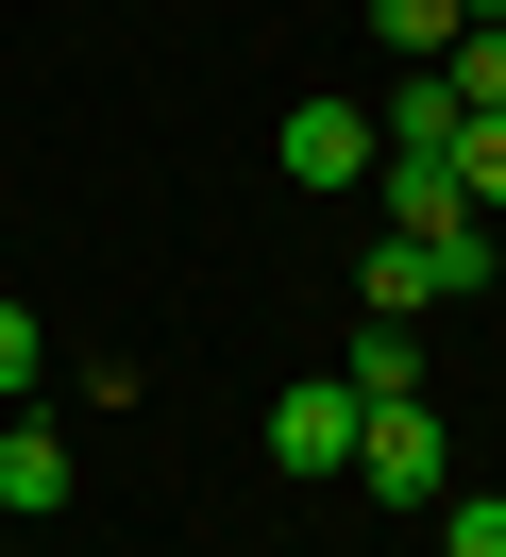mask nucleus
Listing matches in <instances>:
<instances>
[{"label":"nucleus","mask_w":506,"mask_h":557,"mask_svg":"<svg viewBox=\"0 0 506 557\" xmlns=\"http://www.w3.org/2000/svg\"><path fill=\"white\" fill-rule=\"evenodd\" d=\"M439 557H506V490H439Z\"/></svg>","instance_id":"11"},{"label":"nucleus","mask_w":506,"mask_h":557,"mask_svg":"<svg viewBox=\"0 0 506 557\" xmlns=\"http://www.w3.org/2000/svg\"><path fill=\"white\" fill-rule=\"evenodd\" d=\"M51 388V338H34V305H0V406H34Z\"/></svg>","instance_id":"12"},{"label":"nucleus","mask_w":506,"mask_h":557,"mask_svg":"<svg viewBox=\"0 0 506 557\" xmlns=\"http://www.w3.org/2000/svg\"><path fill=\"white\" fill-rule=\"evenodd\" d=\"M270 473H355V388H287V406H270Z\"/></svg>","instance_id":"4"},{"label":"nucleus","mask_w":506,"mask_h":557,"mask_svg":"<svg viewBox=\"0 0 506 557\" xmlns=\"http://www.w3.org/2000/svg\"><path fill=\"white\" fill-rule=\"evenodd\" d=\"M0 507H17V523L67 507V440H51V422H17V406H0Z\"/></svg>","instance_id":"5"},{"label":"nucleus","mask_w":506,"mask_h":557,"mask_svg":"<svg viewBox=\"0 0 506 557\" xmlns=\"http://www.w3.org/2000/svg\"><path fill=\"white\" fill-rule=\"evenodd\" d=\"M456 119H472V102H456V69H405L371 136H388V152H456Z\"/></svg>","instance_id":"7"},{"label":"nucleus","mask_w":506,"mask_h":557,"mask_svg":"<svg viewBox=\"0 0 506 557\" xmlns=\"http://www.w3.org/2000/svg\"><path fill=\"white\" fill-rule=\"evenodd\" d=\"M439 69H456V102H506V17H472V35L439 51Z\"/></svg>","instance_id":"13"},{"label":"nucleus","mask_w":506,"mask_h":557,"mask_svg":"<svg viewBox=\"0 0 506 557\" xmlns=\"http://www.w3.org/2000/svg\"><path fill=\"white\" fill-rule=\"evenodd\" d=\"M371 186H388V237H422V253H456V271L490 287V220H472V186H456V152H371Z\"/></svg>","instance_id":"1"},{"label":"nucleus","mask_w":506,"mask_h":557,"mask_svg":"<svg viewBox=\"0 0 506 557\" xmlns=\"http://www.w3.org/2000/svg\"><path fill=\"white\" fill-rule=\"evenodd\" d=\"M337 388H355V406H405V388H422V338H405V321H371V338L337 355Z\"/></svg>","instance_id":"9"},{"label":"nucleus","mask_w":506,"mask_h":557,"mask_svg":"<svg viewBox=\"0 0 506 557\" xmlns=\"http://www.w3.org/2000/svg\"><path fill=\"white\" fill-rule=\"evenodd\" d=\"M456 17H506V0H456Z\"/></svg>","instance_id":"14"},{"label":"nucleus","mask_w":506,"mask_h":557,"mask_svg":"<svg viewBox=\"0 0 506 557\" xmlns=\"http://www.w3.org/2000/svg\"><path fill=\"white\" fill-rule=\"evenodd\" d=\"M371 102H287V186H371Z\"/></svg>","instance_id":"3"},{"label":"nucleus","mask_w":506,"mask_h":557,"mask_svg":"<svg viewBox=\"0 0 506 557\" xmlns=\"http://www.w3.org/2000/svg\"><path fill=\"white\" fill-rule=\"evenodd\" d=\"M355 287H371V321H422V305H456L472 271H456V253H422V237H388V253H371Z\"/></svg>","instance_id":"6"},{"label":"nucleus","mask_w":506,"mask_h":557,"mask_svg":"<svg viewBox=\"0 0 506 557\" xmlns=\"http://www.w3.org/2000/svg\"><path fill=\"white\" fill-rule=\"evenodd\" d=\"M355 473L388 490V507H439L456 490V456H439V406L405 388V406H355Z\"/></svg>","instance_id":"2"},{"label":"nucleus","mask_w":506,"mask_h":557,"mask_svg":"<svg viewBox=\"0 0 506 557\" xmlns=\"http://www.w3.org/2000/svg\"><path fill=\"white\" fill-rule=\"evenodd\" d=\"M456 186H472V220H506V102L456 119Z\"/></svg>","instance_id":"10"},{"label":"nucleus","mask_w":506,"mask_h":557,"mask_svg":"<svg viewBox=\"0 0 506 557\" xmlns=\"http://www.w3.org/2000/svg\"><path fill=\"white\" fill-rule=\"evenodd\" d=\"M472 17L456 0H371V51H388V69H439V51H456Z\"/></svg>","instance_id":"8"}]
</instances>
